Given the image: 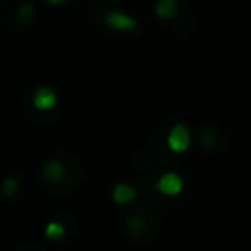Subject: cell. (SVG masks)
<instances>
[{"label":"cell","instance_id":"6da1fadb","mask_svg":"<svg viewBox=\"0 0 251 251\" xmlns=\"http://www.w3.org/2000/svg\"><path fill=\"white\" fill-rule=\"evenodd\" d=\"M167 145L175 153H184L190 147V129L184 124H176L171 127L167 135Z\"/></svg>","mask_w":251,"mask_h":251},{"label":"cell","instance_id":"7a4b0ae2","mask_svg":"<svg viewBox=\"0 0 251 251\" xmlns=\"http://www.w3.org/2000/svg\"><path fill=\"white\" fill-rule=\"evenodd\" d=\"M104 24L112 29H118V31H133L137 27L135 20L124 12H106L104 14Z\"/></svg>","mask_w":251,"mask_h":251},{"label":"cell","instance_id":"3957f363","mask_svg":"<svg viewBox=\"0 0 251 251\" xmlns=\"http://www.w3.org/2000/svg\"><path fill=\"white\" fill-rule=\"evenodd\" d=\"M157 190L165 196H176L182 190V178L176 173L169 171V173L161 175V178L157 180Z\"/></svg>","mask_w":251,"mask_h":251},{"label":"cell","instance_id":"277c9868","mask_svg":"<svg viewBox=\"0 0 251 251\" xmlns=\"http://www.w3.org/2000/svg\"><path fill=\"white\" fill-rule=\"evenodd\" d=\"M31 102H33V106H35L37 110L47 112V110L55 108V104H57V94H55V90H53L51 86H39V88L33 92Z\"/></svg>","mask_w":251,"mask_h":251},{"label":"cell","instance_id":"5b68a950","mask_svg":"<svg viewBox=\"0 0 251 251\" xmlns=\"http://www.w3.org/2000/svg\"><path fill=\"white\" fill-rule=\"evenodd\" d=\"M112 198H114L116 204H122V206L124 204H131L137 198V190L127 182H118L114 186V190H112Z\"/></svg>","mask_w":251,"mask_h":251},{"label":"cell","instance_id":"8992f818","mask_svg":"<svg viewBox=\"0 0 251 251\" xmlns=\"http://www.w3.org/2000/svg\"><path fill=\"white\" fill-rule=\"evenodd\" d=\"M65 175V167L61 161H47L43 165V178L49 182H59Z\"/></svg>","mask_w":251,"mask_h":251},{"label":"cell","instance_id":"52a82bcc","mask_svg":"<svg viewBox=\"0 0 251 251\" xmlns=\"http://www.w3.org/2000/svg\"><path fill=\"white\" fill-rule=\"evenodd\" d=\"M155 14L163 20H169L176 14V2L175 0H159L155 6Z\"/></svg>","mask_w":251,"mask_h":251},{"label":"cell","instance_id":"ba28073f","mask_svg":"<svg viewBox=\"0 0 251 251\" xmlns=\"http://www.w3.org/2000/svg\"><path fill=\"white\" fill-rule=\"evenodd\" d=\"M45 235H47L49 239H61V237L65 235V226L59 224V222H49V224L45 226Z\"/></svg>","mask_w":251,"mask_h":251},{"label":"cell","instance_id":"9c48e42d","mask_svg":"<svg viewBox=\"0 0 251 251\" xmlns=\"http://www.w3.org/2000/svg\"><path fill=\"white\" fill-rule=\"evenodd\" d=\"M18 188H20V182H18L16 178L8 176V178L2 180V194H4V196H8V198L16 196V194H18Z\"/></svg>","mask_w":251,"mask_h":251},{"label":"cell","instance_id":"30bf717a","mask_svg":"<svg viewBox=\"0 0 251 251\" xmlns=\"http://www.w3.org/2000/svg\"><path fill=\"white\" fill-rule=\"evenodd\" d=\"M20 16H22L24 20H29V18L33 16V10H31V6H29V4H24V6L20 8Z\"/></svg>","mask_w":251,"mask_h":251},{"label":"cell","instance_id":"8fae6325","mask_svg":"<svg viewBox=\"0 0 251 251\" xmlns=\"http://www.w3.org/2000/svg\"><path fill=\"white\" fill-rule=\"evenodd\" d=\"M47 2H51V4H61L63 0H47Z\"/></svg>","mask_w":251,"mask_h":251}]
</instances>
